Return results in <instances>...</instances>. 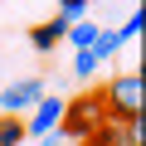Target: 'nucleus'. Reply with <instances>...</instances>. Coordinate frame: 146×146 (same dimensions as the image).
I'll return each mask as SVG.
<instances>
[{"label": "nucleus", "instance_id": "nucleus-3", "mask_svg": "<svg viewBox=\"0 0 146 146\" xmlns=\"http://www.w3.org/2000/svg\"><path fill=\"white\" fill-rule=\"evenodd\" d=\"M58 122H63V98H39L34 107H29V117H25V136H49V131H58Z\"/></svg>", "mask_w": 146, "mask_h": 146}, {"label": "nucleus", "instance_id": "nucleus-2", "mask_svg": "<svg viewBox=\"0 0 146 146\" xmlns=\"http://www.w3.org/2000/svg\"><path fill=\"white\" fill-rule=\"evenodd\" d=\"M107 117H102V102H98V93H83V98H73V102H63V122H58V131L68 136V141H83L93 127H102Z\"/></svg>", "mask_w": 146, "mask_h": 146}, {"label": "nucleus", "instance_id": "nucleus-12", "mask_svg": "<svg viewBox=\"0 0 146 146\" xmlns=\"http://www.w3.org/2000/svg\"><path fill=\"white\" fill-rule=\"evenodd\" d=\"M122 136H127V146H141V141H146V122H141V117L122 122Z\"/></svg>", "mask_w": 146, "mask_h": 146}, {"label": "nucleus", "instance_id": "nucleus-10", "mask_svg": "<svg viewBox=\"0 0 146 146\" xmlns=\"http://www.w3.org/2000/svg\"><path fill=\"white\" fill-rule=\"evenodd\" d=\"M112 54H117V34H112V29H102V34H98V44H93V58H98V63H107Z\"/></svg>", "mask_w": 146, "mask_h": 146}, {"label": "nucleus", "instance_id": "nucleus-13", "mask_svg": "<svg viewBox=\"0 0 146 146\" xmlns=\"http://www.w3.org/2000/svg\"><path fill=\"white\" fill-rule=\"evenodd\" d=\"M102 63L93 58V49H83V54H73V73H83V78H88V73H98Z\"/></svg>", "mask_w": 146, "mask_h": 146}, {"label": "nucleus", "instance_id": "nucleus-1", "mask_svg": "<svg viewBox=\"0 0 146 146\" xmlns=\"http://www.w3.org/2000/svg\"><path fill=\"white\" fill-rule=\"evenodd\" d=\"M98 102H102V117L107 122H131V117H141V107H146V78L131 68V73H117V78L98 93Z\"/></svg>", "mask_w": 146, "mask_h": 146}, {"label": "nucleus", "instance_id": "nucleus-7", "mask_svg": "<svg viewBox=\"0 0 146 146\" xmlns=\"http://www.w3.org/2000/svg\"><path fill=\"white\" fill-rule=\"evenodd\" d=\"M83 141H88V146H127V136H122V127H117V122H102V127H93Z\"/></svg>", "mask_w": 146, "mask_h": 146}, {"label": "nucleus", "instance_id": "nucleus-8", "mask_svg": "<svg viewBox=\"0 0 146 146\" xmlns=\"http://www.w3.org/2000/svg\"><path fill=\"white\" fill-rule=\"evenodd\" d=\"M141 29H146V10L136 5V10L127 15V25H122V29H112V34H117V49H122V44H131V39H136Z\"/></svg>", "mask_w": 146, "mask_h": 146}, {"label": "nucleus", "instance_id": "nucleus-5", "mask_svg": "<svg viewBox=\"0 0 146 146\" xmlns=\"http://www.w3.org/2000/svg\"><path fill=\"white\" fill-rule=\"evenodd\" d=\"M63 34H68V20H63V15H54L49 25H34V29H29V44H34L39 54H54V44H58Z\"/></svg>", "mask_w": 146, "mask_h": 146}, {"label": "nucleus", "instance_id": "nucleus-6", "mask_svg": "<svg viewBox=\"0 0 146 146\" xmlns=\"http://www.w3.org/2000/svg\"><path fill=\"white\" fill-rule=\"evenodd\" d=\"M98 34H102V29H98L93 20H78V25H68V34H63V39L83 54V49H93V44H98Z\"/></svg>", "mask_w": 146, "mask_h": 146}, {"label": "nucleus", "instance_id": "nucleus-4", "mask_svg": "<svg viewBox=\"0 0 146 146\" xmlns=\"http://www.w3.org/2000/svg\"><path fill=\"white\" fill-rule=\"evenodd\" d=\"M39 98H44V83H39V78H20V83H10L5 93H0V107H5V117H20V112H29Z\"/></svg>", "mask_w": 146, "mask_h": 146}, {"label": "nucleus", "instance_id": "nucleus-11", "mask_svg": "<svg viewBox=\"0 0 146 146\" xmlns=\"http://www.w3.org/2000/svg\"><path fill=\"white\" fill-rule=\"evenodd\" d=\"M58 15H63L68 25H78V20H88V0H58Z\"/></svg>", "mask_w": 146, "mask_h": 146}, {"label": "nucleus", "instance_id": "nucleus-9", "mask_svg": "<svg viewBox=\"0 0 146 146\" xmlns=\"http://www.w3.org/2000/svg\"><path fill=\"white\" fill-rule=\"evenodd\" d=\"M25 141V117H0V146H20Z\"/></svg>", "mask_w": 146, "mask_h": 146}]
</instances>
